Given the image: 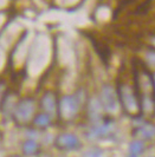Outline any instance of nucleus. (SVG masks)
<instances>
[{"instance_id": "nucleus-16", "label": "nucleus", "mask_w": 155, "mask_h": 157, "mask_svg": "<svg viewBox=\"0 0 155 157\" xmlns=\"http://www.w3.org/2000/svg\"><path fill=\"white\" fill-rule=\"evenodd\" d=\"M150 41H152V44H153V45L155 46V36H153V37H152V39H150Z\"/></svg>"}, {"instance_id": "nucleus-6", "label": "nucleus", "mask_w": 155, "mask_h": 157, "mask_svg": "<svg viewBox=\"0 0 155 157\" xmlns=\"http://www.w3.org/2000/svg\"><path fill=\"white\" fill-rule=\"evenodd\" d=\"M82 143L77 135L72 132H62L57 135L54 140V147L63 151H72L81 148Z\"/></svg>"}, {"instance_id": "nucleus-15", "label": "nucleus", "mask_w": 155, "mask_h": 157, "mask_svg": "<svg viewBox=\"0 0 155 157\" xmlns=\"http://www.w3.org/2000/svg\"><path fill=\"white\" fill-rule=\"evenodd\" d=\"M146 60H147V63L149 64L152 67H155V51L154 50L148 51L147 55H146Z\"/></svg>"}, {"instance_id": "nucleus-13", "label": "nucleus", "mask_w": 155, "mask_h": 157, "mask_svg": "<svg viewBox=\"0 0 155 157\" xmlns=\"http://www.w3.org/2000/svg\"><path fill=\"white\" fill-rule=\"evenodd\" d=\"M128 150H129V154L130 155H135V156H140L142 155L145 151H146V144H145V141L142 140H133L129 145H128Z\"/></svg>"}, {"instance_id": "nucleus-3", "label": "nucleus", "mask_w": 155, "mask_h": 157, "mask_svg": "<svg viewBox=\"0 0 155 157\" xmlns=\"http://www.w3.org/2000/svg\"><path fill=\"white\" fill-rule=\"evenodd\" d=\"M33 113H34V102L31 98H25L16 105L12 116L18 124L24 125L33 119Z\"/></svg>"}, {"instance_id": "nucleus-17", "label": "nucleus", "mask_w": 155, "mask_h": 157, "mask_svg": "<svg viewBox=\"0 0 155 157\" xmlns=\"http://www.w3.org/2000/svg\"><path fill=\"white\" fill-rule=\"evenodd\" d=\"M128 157H139V156H135V155H130V154H129V155H128Z\"/></svg>"}, {"instance_id": "nucleus-2", "label": "nucleus", "mask_w": 155, "mask_h": 157, "mask_svg": "<svg viewBox=\"0 0 155 157\" xmlns=\"http://www.w3.org/2000/svg\"><path fill=\"white\" fill-rule=\"evenodd\" d=\"M117 97L123 111L130 117H137L141 115L139 97L135 87L127 83H121L117 89Z\"/></svg>"}, {"instance_id": "nucleus-7", "label": "nucleus", "mask_w": 155, "mask_h": 157, "mask_svg": "<svg viewBox=\"0 0 155 157\" xmlns=\"http://www.w3.org/2000/svg\"><path fill=\"white\" fill-rule=\"evenodd\" d=\"M40 106L43 109V112L47 113L51 118L58 115V101L52 91H46L43 94L40 99Z\"/></svg>"}, {"instance_id": "nucleus-12", "label": "nucleus", "mask_w": 155, "mask_h": 157, "mask_svg": "<svg viewBox=\"0 0 155 157\" xmlns=\"http://www.w3.org/2000/svg\"><path fill=\"white\" fill-rule=\"evenodd\" d=\"M32 123L36 128H39V129H46L47 126L51 125L52 123V118L50 117L47 113L45 112H40V113H37L33 119H32Z\"/></svg>"}, {"instance_id": "nucleus-14", "label": "nucleus", "mask_w": 155, "mask_h": 157, "mask_svg": "<svg viewBox=\"0 0 155 157\" xmlns=\"http://www.w3.org/2000/svg\"><path fill=\"white\" fill-rule=\"evenodd\" d=\"M102 156H103V151L100 148H97V147L89 148L82 155V157H102Z\"/></svg>"}, {"instance_id": "nucleus-5", "label": "nucleus", "mask_w": 155, "mask_h": 157, "mask_svg": "<svg viewBox=\"0 0 155 157\" xmlns=\"http://www.w3.org/2000/svg\"><path fill=\"white\" fill-rule=\"evenodd\" d=\"M100 102L103 108V110L109 112V113H115L118 110V97H117V91L111 86L110 84H104L101 89L100 94Z\"/></svg>"}, {"instance_id": "nucleus-8", "label": "nucleus", "mask_w": 155, "mask_h": 157, "mask_svg": "<svg viewBox=\"0 0 155 157\" xmlns=\"http://www.w3.org/2000/svg\"><path fill=\"white\" fill-rule=\"evenodd\" d=\"M114 131V125L111 122H100L97 124L89 129V132H88V136L89 138L91 140H100V138H105V137H109L110 135L113 134Z\"/></svg>"}, {"instance_id": "nucleus-4", "label": "nucleus", "mask_w": 155, "mask_h": 157, "mask_svg": "<svg viewBox=\"0 0 155 157\" xmlns=\"http://www.w3.org/2000/svg\"><path fill=\"white\" fill-rule=\"evenodd\" d=\"M79 110V103L72 94L63 96L58 102V116L64 121H71L76 117Z\"/></svg>"}, {"instance_id": "nucleus-18", "label": "nucleus", "mask_w": 155, "mask_h": 157, "mask_svg": "<svg viewBox=\"0 0 155 157\" xmlns=\"http://www.w3.org/2000/svg\"><path fill=\"white\" fill-rule=\"evenodd\" d=\"M10 157H22V156H19V155H12V156H10Z\"/></svg>"}, {"instance_id": "nucleus-10", "label": "nucleus", "mask_w": 155, "mask_h": 157, "mask_svg": "<svg viewBox=\"0 0 155 157\" xmlns=\"http://www.w3.org/2000/svg\"><path fill=\"white\" fill-rule=\"evenodd\" d=\"M134 136L139 140H153L155 137V125L152 123L145 122L143 124L135 128L134 130Z\"/></svg>"}, {"instance_id": "nucleus-11", "label": "nucleus", "mask_w": 155, "mask_h": 157, "mask_svg": "<svg viewBox=\"0 0 155 157\" xmlns=\"http://www.w3.org/2000/svg\"><path fill=\"white\" fill-rule=\"evenodd\" d=\"M39 150H40V145L36 140L29 138L22 143V151L25 156H34L38 154Z\"/></svg>"}, {"instance_id": "nucleus-9", "label": "nucleus", "mask_w": 155, "mask_h": 157, "mask_svg": "<svg viewBox=\"0 0 155 157\" xmlns=\"http://www.w3.org/2000/svg\"><path fill=\"white\" fill-rule=\"evenodd\" d=\"M103 108L101 105V102L98 98H93L90 99L88 103V115L89 118L91 119V122H93L95 124L100 123L103 116Z\"/></svg>"}, {"instance_id": "nucleus-1", "label": "nucleus", "mask_w": 155, "mask_h": 157, "mask_svg": "<svg viewBox=\"0 0 155 157\" xmlns=\"http://www.w3.org/2000/svg\"><path fill=\"white\" fill-rule=\"evenodd\" d=\"M135 90L139 97L140 110L145 116L155 113V84L153 75L141 65L135 70Z\"/></svg>"}, {"instance_id": "nucleus-19", "label": "nucleus", "mask_w": 155, "mask_h": 157, "mask_svg": "<svg viewBox=\"0 0 155 157\" xmlns=\"http://www.w3.org/2000/svg\"><path fill=\"white\" fill-rule=\"evenodd\" d=\"M150 157H155V156H150Z\"/></svg>"}]
</instances>
